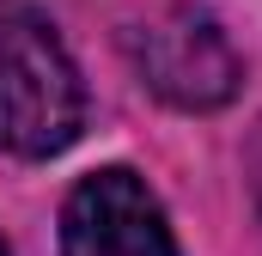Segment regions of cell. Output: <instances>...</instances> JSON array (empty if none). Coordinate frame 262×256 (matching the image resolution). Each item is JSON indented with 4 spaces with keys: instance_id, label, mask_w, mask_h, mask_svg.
Segmentation results:
<instances>
[{
    "instance_id": "obj_4",
    "label": "cell",
    "mask_w": 262,
    "mask_h": 256,
    "mask_svg": "<svg viewBox=\"0 0 262 256\" xmlns=\"http://www.w3.org/2000/svg\"><path fill=\"white\" fill-rule=\"evenodd\" d=\"M250 177H256V195H262V128H256V140H250Z\"/></svg>"
},
{
    "instance_id": "obj_5",
    "label": "cell",
    "mask_w": 262,
    "mask_h": 256,
    "mask_svg": "<svg viewBox=\"0 0 262 256\" xmlns=\"http://www.w3.org/2000/svg\"><path fill=\"white\" fill-rule=\"evenodd\" d=\"M0 256H6V244H0Z\"/></svg>"
},
{
    "instance_id": "obj_3",
    "label": "cell",
    "mask_w": 262,
    "mask_h": 256,
    "mask_svg": "<svg viewBox=\"0 0 262 256\" xmlns=\"http://www.w3.org/2000/svg\"><path fill=\"white\" fill-rule=\"evenodd\" d=\"M61 256H177L165 201L128 165L85 171L61 201Z\"/></svg>"
},
{
    "instance_id": "obj_2",
    "label": "cell",
    "mask_w": 262,
    "mask_h": 256,
    "mask_svg": "<svg viewBox=\"0 0 262 256\" xmlns=\"http://www.w3.org/2000/svg\"><path fill=\"white\" fill-rule=\"evenodd\" d=\"M128 55L140 67V79L177 110H220L244 79V61H238L232 37L201 6H165L146 25H134Z\"/></svg>"
},
{
    "instance_id": "obj_1",
    "label": "cell",
    "mask_w": 262,
    "mask_h": 256,
    "mask_svg": "<svg viewBox=\"0 0 262 256\" xmlns=\"http://www.w3.org/2000/svg\"><path fill=\"white\" fill-rule=\"evenodd\" d=\"M85 128V86L55 37V25L25 6L0 0V153L12 159H55Z\"/></svg>"
}]
</instances>
